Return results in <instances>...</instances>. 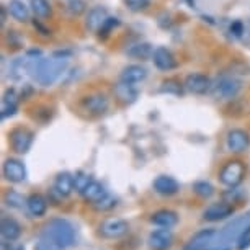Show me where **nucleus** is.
<instances>
[{
	"label": "nucleus",
	"mask_w": 250,
	"mask_h": 250,
	"mask_svg": "<svg viewBox=\"0 0 250 250\" xmlns=\"http://www.w3.org/2000/svg\"><path fill=\"white\" fill-rule=\"evenodd\" d=\"M69 65L65 56H53V58H33L31 75L41 87H49L59 80Z\"/></svg>",
	"instance_id": "nucleus-1"
},
{
	"label": "nucleus",
	"mask_w": 250,
	"mask_h": 250,
	"mask_svg": "<svg viewBox=\"0 0 250 250\" xmlns=\"http://www.w3.org/2000/svg\"><path fill=\"white\" fill-rule=\"evenodd\" d=\"M41 237L51 240V242H54L58 247L65 250L75 244L77 234H75V228L70 221L56 218L44 224L43 230H41Z\"/></svg>",
	"instance_id": "nucleus-2"
},
{
	"label": "nucleus",
	"mask_w": 250,
	"mask_h": 250,
	"mask_svg": "<svg viewBox=\"0 0 250 250\" xmlns=\"http://www.w3.org/2000/svg\"><path fill=\"white\" fill-rule=\"evenodd\" d=\"M245 177V165L240 160H230L221 168L219 172V180L230 188L237 187Z\"/></svg>",
	"instance_id": "nucleus-3"
},
{
	"label": "nucleus",
	"mask_w": 250,
	"mask_h": 250,
	"mask_svg": "<svg viewBox=\"0 0 250 250\" xmlns=\"http://www.w3.org/2000/svg\"><path fill=\"white\" fill-rule=\"evenodd\" d=\"M240 82L234 77H221L218 79V82L211 87L214 98H221V100H229L234 98L240 92Z\"/></svg>",
	"instance_id": "nucleus-4"
},
{
	"label": "nucleus",
	"mask_w": 250,
	"mask_h": 250,
	"mask_svg": "<svg viewBox=\"0 0 250 250\" xmlns=\"http://www.w3.org/2000/svg\"><path fill=\"white\" fill-rule=\"evenodd\" d=\"M128 230H129V224L126 223L125 219L110 218L100 224L98 232H100L102 237H105V239H120L123 235L128 234Z\"/></svg>",
	"instance_id": "nucleus-5"
},
{
	"label": "nucleus",
	"mask_w": 250,
	"mask_h": 250,
	"mask_svg": "<svg viewBox=\"0 0 250 250\" xmlns=\"http://www.w3.org/2000/svg\"><path fill=\"white\" fill-rule=\"evenodd\" d=\"M216 234L218 230L214 229H203L188 240L183 250H213Z\"/></svg>",
	"instance_id": "nucleus-6"
},
{
	"label": "nucleus",
	"mask_w": 250,
	"mask_h": 250,
	"mask_svg": "<svg viewBox=\"0 0 250 250\" xmlns=\"http://www.w3.org/2000/svg\"><path fill=\"white\" fill-rule=\"evenodd\" d=\"M8 138H10V146L12 149L15 150L17 154H26L28 150H30L31 144H33V133L30 129L26 128H17L10 131V134H8Z\"/></svg>",
	"instance_id": "nucleus-7"
},
{
	"label": "nucleus",
	"mask_w": 250,
	"mask_h": 250,
	"mask_svg": "<svg viewBox=\"0 0 250 250\" xmlns=\"http://www.w3.org/2000/svg\"><path fill=\"white\" fill-rule=\"evenodd\" d=\"M3 177L12 183H21L26 180V168L21 160L7 159L3 162Z\"/></svg>",
	"instance_id": "nucleus-8"
},
{
	"label": "nucleus",
	"mask_w": 250,
	"mask_h": 250,
	"mask_svg": "<svg viewBox=\"0 0 250 250\" xmlns=\"http://www.w3.org/2000/svg\"><path fill=\"white\" fill-rule=\"evenodd\" d=\"M226 146H228L229 152L240 154L250 146V136L242 129H232L228 133L226 138Z\"/></svg>",
	"instance_id": "nucleus-9"
},
{
	"label": "nucleus",
	"mask_w": 250,
	"mask_h": 250,
	"mask_svg": "<svg viewBox=\"0 0 250 250\" xmlns=\"http://www.w3.org/2000/svg\"><path fill=\"white\" fill-rule=\"evenodd\" d=\"M232 214H234V206L229 205L228 201H223V203H213V205L208 206L205 209V213H203V218L206 221L214 223V221L226 219Z\"/></svg>",
	"instance_id": "nucleus-10"
},
{
	"label": "nucleus",
	"mask_w": 250,
	"mask_h": 250,
	"mask_svg": "<svg viewBox=\"0 0 250 250\" xmlns=\"http://www.w3.org/2000/svg\"><path fill=\"white\" fill-rule=\"evenodd\" d=\"M211 87H213V83H211L209 77L203 74H190L185 79V88L195 95H203L208 90H211Z\"/></svg>",
	"instance_id": "nucleus-11"
},
{
	"label": "nucleus",
	"mask_w": 250,
	"mask_h": 250,
	"mask_svg": "<svg viewBox=\"0 0 250 250\" xmlns=\"http://www.w3.org/2000/svg\"><path fill=\"white\" fill-rule=\"evenodd\" d=\"M82 106L92 115H103L110 106V102L103 93H92V95H88L82 100Z\"/></svg>",
	"instance_id": "nucleus-12"
},
{
	"label": "nucleus",
	"mask_w": 250,
	"mask_h": 250,
	"mask_svg": "<svg viewBox=\"0 0 250 250\" xmlns=\"http://www.w3.org/2000/svg\"><path fill=\"white\" fill-rule=\"evenodd\" d=\"M152 61H154L155 67L160 70H172L177 67L175 56L170 53V49L164 48V46H159V48L154 49Z\"/></svg>",
	"instance_id": "nucleus-13"
},
{
	"label": "nucleus",
	"mask_w": 250,
	"mask_h": 250,
	"mask_svg": "<svg viewBox=\"0 0 250 250\" xmlns=\"http://www.w3.org/2000/svg\"><path fill=\"white\" fill-rule=\"evenodd\" d=\"M173 244V234L170 229L162 228L157 229L149 235V245L154 250H165Z\"/></svg>",
	"instance_id": "nucleus-14"
},
{
	"label": "nucleus",
	"mask_w": 250,
	"mask_h": 250,
	"mask_svg": "<svg viewBox=\"0 0 250 250\" xmlns=\"http://www.w3.org/2000/svg\"><path fill=\"white\" fill-rule=\"evenodd\" d=\"M152 187L155 193H159V195H162V196H172L180 190L178 182L173 177H168V175H159L154 180Z\"/></svg>",
	"instance_id": "nucleus-15"
},
{
	"label": "nucleus",
	"mask_w": 250,
	"mask_h": 250,
	"mask_svg": "<svg viewBox=\"0 0 250 250\" xmlns=\"http://www.w3.org/2000/svg\"><path fill=\"white\" fill-rule=\"evenodd\" d=\"M108 20V13L103 7H93L87 15L85 25L90 31H100Z\"/></svg>",
	"instance_id": "nucleus-16"
},
{
	"label": "nucleus",
	"mask_w": 250,
	"mask_h": 250,
	"mask_svg": "<svg viewBox=\"0 0 250 250\" xmlns=\"http://www.w3.org/2000/svg\"><path fill=\"white\" fill-rule=\"evenodd\" d=\"M31 65H33V58H30V56H26V58H17L10 64V69H8L12 79L18 80L28 74L31 75Z\"/></svg>",
	"instance_id": "nucleus-17"
},
{
	"label": "nucleus",
	"mask_w": 250,
	"mask_h": 250,
	"mask_svg": "<svg viewBox=\"0 0 250 250\" xmlns=\"http://www.w3.org/2000/svg\"><path fill=\"white\" fill-rule=\"evenodd\" d=\"M146 75H147V70H146L143 65L131 64L123 69L121 80L123 82H128V83H139L146 79Z\"/></svg>",
	"instance_id": "nucleus-18"
},
{
	"label": "nucleus",
	"mask_w": 250,
	"mask_h": 250,
	"mask_svg": "<svg viewBox=\"0 0 250 250\" xmlns=\"http://www.w3.org/2000/svg\"><path fill=\"white\" fill-rule=\"evenodd\" d=\"M150 223L159 226V228L170 229V228H173V226L178 224V214L173 213V211H170V209H162V211H157V213L152 214Z\"/></svg>",
	"instance_id": "nucleus-19"
},
{
	"label": "nucleus",
	"mask_w": 250,
	"mask_h": 250,
	"mask_svg": "<svg viewBox=\"0 0 250 250\" xmlns=\"http://www.w3.org/2000/svg\"><path fill=\"white\" fill-rule=\"evenodd\" d=\"M0 232H2V237L8 240V242H13V240H18L21 235V226L17 223L15 219L12 218H3L2 219V226H0Z\"/></svg>",
	"instance_id": "nucleus-20"
},
{
	"label": "nucleus",
	"mask_w": 250,
	"mask_h": 250,
	"mask_svg": "<svg viewBox=\"0 0 250 250\" xmlns=\"http://www.w3.org/2000/svg\"><path fill=\"white\" fill-rule=\"evenodd\" d=\"M26 208L28 211H30L31 216H35V218H43L46 214V211H48V201L44 200V196L41 195H30L26 200Z\"/></svg>",
	"instance_id": "nucleus-21"
},
{
	"label": "nucleus",
	"mask_w": 250,
	"mask_h": 250,
	"mask_svg": "<svg viewBox=\"0 0 250 250\" xmlns=\"http://www.w3.org/2000/svg\"><path fill=\"white\" fill-rule=\"evenodd\" d=\"M54 190L59 196H69L74 190V175H70L69 172L59 173L54 182Z\"/></svg>",
	"instance_id": "nucleus-22"
},
{
	"label": "nucleus",
	"mask_w": 250,
	"mask_h": 250,
	"mask_svg": "<svg viewBox=\"0 0 250 250\" xmlns=\"http://www.w3.org/2000/svg\"><path fill=\"white\" fill-rule=\"evenodd\" d=\"M115 95L120 98L121 102L125 103H133L138 97V90L134 88V83H128V82H121L116 83L115 87Z\"/></svg>",
	"instance_id": "nucleus-23"
},
{
	"label": "nucleus",
	"mask_w": 250,
	"mask_h": 250,
	"mask_svg": "<svg viewBox=\"0 0 250 250\" xmlns=\"http://www.w3.org/2000/svg\"><path fill=\"white\" fill-rule=\"evenodd\" d=\"M7 8H8V13H10L17 21H26L28 18H30V8L25 5L23 0H10Z\"/></svg>",
	"instance_id": "nucleus-24"
},
{
	"label": "nucleus",
	"mask_w": 250,
	"mask_h": 250,
	"mask_svg": "<svg viewBox=\"0 0 250 250\" xmlns=\"http://www.w3.org/2000/svg\"><path fill=\"white\" fill-rule=\"evenodd\" d=\"M106 195H108L106 190L103 188L102 183H98V182H92L82 193L83 200L92 203V205H93V203H97V201H100L102 198H105Z\"/></svg>",
	"instance_id": "nucleus-25"
},
{
	"label": "nucleus",
	"mask_w": 250,
	"mask_h": 250,
	"mask_svg": "<svg viewBox=\"0 0 250 250\" xmlns=\"http://www.w3.org/2000/svg\"><path fill=\"white\" fill-rule=\"evenodd\" d=\"M128 54L133 56V58H136V59H147V58H152L154 49L150 48V44H147V43L134 44L128 49Z\"/></svg>",
	"instance_id": "nucleus-26"
},
{
	"label": "nucleus",
	"mask_w": 250,
	"mask_h": 250,
	"mask_svg": "<svg viewBox=\"0 0 250 250\" xmlns=\"http://www.w3.org/2000/svg\"><path fill=\"white\" fill-rule=\"evenodd\" d=\"M31 10L36 17L48 18L51 15V3L48 0H31Z\"/></svg>",
	"instance_id": "nucleus-27"
},
{
	"label": "nucleus",
	"mask_w": 250,
	"mask_h": 250,
	"mask_svg": "<svg viewBox=\"0 0 250 250\" xmlns=\"http://www.w3.org/2000/svg\"><path fill=\"white\" fill-rule=\"evenodd\" d=\"M193 191L196 193L200 198H211L214 195V187L211 185L209 182H205V180H201V182H195L193 183Z\"/></svg>",
	"instance_id": "nucleus-28"
},
{
	"label": "nucleus",
	"mask_w": 250,
	"mask_h": 250,
	"mask_svg": "<svg viewBox=\"0 0 250 250\" xmlns=\"http://www.w3.org/2000/svg\"><path fill=\"white\" fill-rule=\"evenodd\" d=\"M93 180H92V177L88 175V173H83V172H79V173H75L74 175V190L75 191H79L80 195L83 193V190L90 185Z\"/></svg>",
	"instance_id": "nucleus-29"
},
{
	"label": "nucleus",
	"mask_w": 250,
	"mask_h": 250,
	"mask_svg": "<svg viewBox=\"0 0 250 250\" xmlns=\"http://www.w3.org/2000/svg\"><path fill=\"white\" fill-rule=\"evenodd\" d=\"M5 203L10 208H23V206H26V200L18 191H15V190H10V191L5 193Z\"/></svg>",
	"instance_id": "nucleus-30"
},
{
	"label": "nucleus",
	"mask_w": 250,
	"mask_h": 250,
	"mask_svg": "<svg viewBox=\"0 0 250 250\" xmlns=\"http://www.w3.org/2000/svg\"><path fill=\"white\" fill-rule=\"evenodd\" d=\"M118 205V200L115 196H111V195H106L105 198H102L100 201H97V203H93V208H95L97 211H102V213H105V211H110L113 209Z\"/></svg>",
	"instance_id": "nucleus-31"
},
{
	"label": "nucleus",
	"mask_w": 250,
	"mask_h": 250,
	"mask_svg": "<svg viewBox=\"0 0 250 250\" xmlns=\"http://www.w3.org/2000/svg\"><path fill=\"white\" fill-rule=\"evenodd\" d=\"M67 10L77 17L85 10V2L83 0H67Z\"/></svg>",
	"instance_id": "nucleus-32"
},
{
	"label": "nucleus",
	"mask_w": 250,
	"mask_h": 250,
	"mask_svg": "<svg viewBox=\"0 0 250 250\" xmlns=\"http://www.w3.org/2000/svg\"><path fill=\"white\" fill-rule=\"evenodd\" d=\"M128 8H131L133 12H139L144 10L146 7L149 5V0H125Z\"/></svg>",
	"instance_id": "nucleus-33"
},
{
	"label": "nucleus",
	"mask_w": 250,
	"mask_h": 250,
	"mask_svg": "<svg viewBox=\"0 0 250 250\" xmlns=\"http://www.w3.org/2000/svg\"><path fill=\"white\" fill-rule=\"evenodd\" d=\"M36 250H62V249L58 247L54 242H51L48 239L40 237V242L36 244Z\"/></svg>",
	"instance_id": "nucleus-34"
},
{
	"label": "nucleus",
	"mask_w": 250,
	"mask_h": 250,
	"mask_svg": "<svg viewBox=\"0 0 250 250\" xmlns=\"http://www.w3.org/2000/svg\"><path fill=\"white\" fill-rule=\"evenodd\" d=\"M164 92H173V93H182V87L177 80H165L164 82V87H162Z\"/></svg>",
	"instance_id": "nucleus-35"
},
{
	"label": "nucleus",
	"mask_w": 250,
	"mask_h": 250,
	"mask_svg": "<svg viewBox=\"0 0 250 250\" xmlns=\"http://www.w3.org/2000/svg\"><path fill=\"white\" fill-rule=\"evenodd\" d=\"M17 113V105H12V103H3L2 102V111H0V116L2 120H5L8 116H13Z\"/></svg>",
	"instance_id": "nucleus-36"
},
{
	"label": "nucleus",
	"mask_w": 250,
	"mask_h": 250,
	"mask_svg": "<svg viewBox=\"0 0 250 250\" xmlns=\"http://www.w3.org/2000/svg\"><path fill=\"white\" fill-rule=\"evenodd\" d=\"M242 196V193H240V190H230L229 193H226L224 198H230V200L228 203H235L239 201V198Z\"/></svg>",
	"instance_id": "nucleus-37"
},
{
	"label": "nucleus",
	"mask_w": 250,
	"mask_h": 250,
	"mask_svg": "<svg viewBox=\"0 0 250 250\" xmlns=\"http://www.w3.org/2000/svg\"><path fill=\"white\" fill-rule=\"evenodd\" d=\"M230 31H232L235 36H240V35L244 33L242 23H240V21H234V23H232V26H230Z\"/></svg>",
	"instance_id": "nucleus-38"
},
{
	"label": "nucleus",
	"mask_w": 250,
	"mask_h": 250,
	"mask_svg": "<svg viewBox=\"0 0 250 250\" xmlns=\"http://www.w3.org/2000/svg\"><path fill=\"white\" fill-rule=\"evenodd\" d=\"M13 250H25V247H21V245H18L17 249H13Z\"/></svg>",
	"instance_id": "nucleus-39"
}]
</instances>
